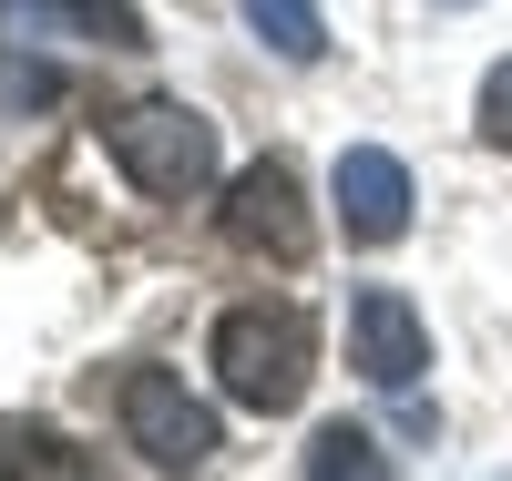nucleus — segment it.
Listing matches in <instances>:
<instances>
[{
	"mask_svg": "<svg viewBox=\"0 0 512 481\" xmlns=\"http://www.w3.org/2000/svg\"><path fill=\"white\" fill-rule=\"evenodd\" d=\"M216 389L236 410H256V420H277V410H297L308 400V369H318V318L308 308H226L216 318Z\"/></svg>",
	"mask_w": 512,
	"mask_h": 481,
	"instance_id": "1",
	"label": "nucleus"
},
{
	"mask_svg": "<svg viewBox=\"0 0 512 481\" xmlns=\"http://www.w3.org/2000/svg\"><path fill=\"white\" fill-rule=\"evenodd\" d=\"M103 144L144 195H195L216 174V123L195 103H123V113H103Z\"/></svg>",
	"mask_w": 512,
	"mask_h": 481,
	"instance_id": "2",
	"label": "nucleus"
},
{
	"mask_svg": "<svg viewBox=\"0 0 512 481\" xmlns=\"http://www.w3.org/2000/svg\"><path fill=\"white\" fill-rule=\"evenodd\" d=\"M123 441H134L154 471H205L226 451V430H216V410H205L175 369H123Z\"/></svg>",
	"mask_w": 512,
	"mask_h": 481,
	"instance_id": "3",
	"label": "nucleus"
},
{
	"mask_svg": "<svg viewBox=\"0 0 512 481\" xmlns=\"http://www.w3.org/2000/svg\"><path fill=\"white\" fill-rule=\"evenodd\" d=\"M349 369L369 389H410L420 369H431V328H420V308L400 287H359L349 297Z\"/></svg>",
	"mask_w": 512,
	"mask_h": 481,
	"instance_id": "4",
	"label": "nucleus"
},
{
	"mask_svg": "<svg viewBox=\"0 0 512 481\" xmlns=\"http://www.w3.org/2000/svg\"><path fill=\"white\" fill-rule=\"evenodd\" d=\"M226 236L246 256H277V267H308V205H297V174L267 154L226 185Z\"/></svg>",
	"mask_w": 512,
	"mask_h": 481,
	"instance_id": "5",
	"label": "nucleus"
},
{
	"mask_svg": "<svg viewBox=\"0 0 512 481\" xmlns=\"http://www.w3.org/2000/svg\"><path fill=\"white\" fill-rule=\"evenodd\" d=\"M328 195H338V226H349L359 246L410 236V164H400V154L349 144V154H338V174H328Z\"/></svg>",
	"mask_w": 512,
	"mask_h": 481,
	"instance_id": "6",
	"label": "nucleus"
},
{
	"mask_svg": "<svg viewBox=\"0 0 512 481\" xmlns=\"http://www.w3.org/2000/svg\"><path fill=\"white\" fill-rule=\"evenodd\" d=\"M11 41H103V52H144L134 0H11Z\"/></svg>",
	"mask_w": 512,
	"mask_h": 481,
	"instance_id": "7",
	"label": "nucleus"
},
{
	"mask_svg": "<svg viewBox=\"0 0 512 481\" xmlns=\"http://www.w3.org/2000/svg\"><path fill=\"white\" fill-rule=\"evenodd\" d=\"M246 11V31L267 41L277 62H318L328 52V21H318V0H236Z\"/></svg>",
	"mask_w": 512,
	"mask_h": 481,
	"instance_id": "8",
	"label": "nucleus"
},
{
	"mask_svg": "<svg viewBox=\"0 0 512 481\" xmlns=\"http://www.w3.org/2000/svg\"><path fill=\"white\" fill-rule=\"evenodd\" d=\"M11 471H62V481H93V451H72L62 430H41V420H11Z\"/></svg>",
	"mask_w": 512,
	"mask_h": 481,
	"instance_id": "9",
	"label": "nucleus"
},
{
	"mask_svg": "<svg viewBox=\"0 0 512 481\" xmlns=\"http://www.w3.org/2000/svg\"><path fill=\"white\" fill-rule=\"evenodd\" d=\"M297 471H308V481H338V471H390V461H379V441H369V430L328 420L318 441H308V461H297Z\"/></svg>",
	"mask_w": 512,
	"mask_h": 481,
	"instance_id": "10",
	"label": "nucleus"
},
{
	"mask_svg": "<svg viewBox=\"0 0 512 481\" xmlns=\"http://www.w3.org/2000/svg\"><path fill=\"white\" fill-rule=\"evenodd\" d=\"M482 144H492V154H512V62H492V72H482Z\"/></svg>",
	"mask_w": 512,
	"mask_h": 481,
	"instance_id": "11",
	"label": "nucleus"
}]
</instances>
